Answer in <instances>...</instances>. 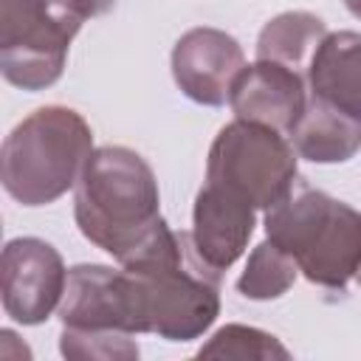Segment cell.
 <instances>
[{
    "label": "cell",
    "mask_w": 361,
    "mask_h": 361,
    "mask_svg": "<svg viewBox=\"0 0 361 361\" xmlns=\"http://www.w3.org/2000/svg\"><path fill=\"white\" fill-rule=\"evenodd\" d=\"M59 319L68 330L82 333H135L127 274L107 265H73L68 268L65 293L59 302Z\"/></svg>",
    "instance_id": "cell-9"
},
{
    "label": "cell",
    "mask_w": 361,
    "mask_h": 361,
    "mask_svg": "<svg viewBox=\"0 0 361 361\" xmlns=\"http://www.w3.org/2000/svg\"><path fill=\"white\" fill-rule=\"evenodd\" d=\"M288 347L279 344L265 330L245 327V324H226L220 327L209 344L197 350V358H288Z\"/></svg>",
    "instance_id": "cell-16"
},
{
    "label": "cell",
    "mask_w": 361,
    "mask_h": 361,
    "mask_svg": "<svg viewBox=\"0 0 361 361\" xmlns=\"http://www.w3.org/2000/svg\"><path fill=\"white\" fill-rule=\"evenodd\" d=\"M73 217L85 240L124 262L164 226L152 166L130 147L93 149L76 183Z\"/></svg>",
    "instance_id": "cell-2"
},
{
    "label": "cell",
    "mask_w": 361,
    "mask_h": 361,
    "mask_svg": "<svg viewBox=\"0 0 361 361\" xmlns=\"http://www.w3.org/2000/svg\"><path fill=\"white\" fill-rule=\"evenodd\" d=\"M296 149L274 127L234 118L226 124L206 161V183L223 186L254 209H271L296 183Z\"/></svg>",
    "instance_id": "cell-6"
},
{
    "label": "cell",
    "mask_w": 361,
    "mask_h": 361,
    "mask_svg": "<svg viewBox=\"0 0 361 361\" xmlns=\"http://www.w3.org/2000/svg\"><path fill=\"white\" fill-rule=\"evenodd\" d=\"M87 17L65 0H0V71L23 90L54 85Z\"/></svg>",
    "instance_id": "cell-5"
},
{
    "label": "cell",
    "mask_w": 361,
    "mask_h": 361,
    "mask_svg": "<svg viewBox=\"0 0 361 361\" xmlns=\"http://www.w3.org/2000/svg\"><path fill=\"white\" fill-rule=\"evenodd\" d=\"M254 212L257 209L240 195L214 183H203L195 197L192 240L212 268L226 271L243 257L254 234Z\"/></svg>",
    "instance_id": "cell-11"
},
{
    "label": "cell",
    "mask_w": 361,
    "mask_h": 361,
    "mask_svg": "<svg viewBox=\"0 0 361 361\" xmlns=\"http://www.w3.org/2000/svg\"><path fill=\"white\" fill-rule=\"evenodd\" d=\"M245 68L240 42L220 28H189L172 48V79L180 93L197 104L220 107Z\"/></svg>",
    "instance_id": "cell-8"
},
{
    "label": "cell",
    "mask_w": 361,
    "mask_h": 361,
    "mask_svg": "<svg viewBox=\"0 0 361 361\" xmlns=\"http://www.w3.org/2000/svg\"><path fill=\"white\" fill-rule=\"evenodd\" d=\"M265 234L310 282L333 290H344L353 279L361 285V212L327 192L296 180L265 209Z\"/></svg>",
    "instance_id": "cell-3"
},
{
    "label": "cell",
    "mask_w": 361,
    "mask_h": 361,
    "mask_svg": "<svg viewBox=\"0 0 361 361\" xmlns=\"http://www.w3.org/2000/svg\"><path fill=\"white\" fill-rule=\"evenodd\" d=\"M296 274H299V265L293 262V257L285 254L276 243L265 240L251 251L245 271L237 279V290L254 302L279 299L296 282Z\"/></svg>",
    "instance_id": "cell-15"
},
{
    "label": "cell",
    "mask_w": 361,
    "mask_h": 361,
    "mask_svg": "<svg viewBox=\"0 0 361 361\" xmlns=\"http://www.w3.org/2000/svg\"><path fill=\"white\" fill-rule=\"evenodd\" d=\"M288 138L299 158L313 164H344L361 149V121L310 96Z\"/></svg>",
    "instance_id": "cell-13"
},
{
    "label": "cell",
    "mask_w": 361,
    "mask_h": 361,
    "mask_svg": "<svg viewBox=\"0 0 361 361\" xmlns=\"http://www.w3.org/2000/svg\"><path fill=\"white\" fill-rule=\"evenodd\" d=\"M310 96L361 121V34H327L307 65Z\"/></svg>",
    "instance_id": "cell-12"
},
{
    "label": "cell",
    "mask_w": 361,
    "mask_h": 361,
    "mask_svg": "<svg viewBox=\"0 0 361 361\" xmlns=\"http://www.w3.org/2000/svg\"><path fill=\"white\" fill-rule=\"evenodd\" d=\"M307 99L310 96L299 71L257 59L254 65H245L234 79L228 104L237 118L257 121L288 135L305 113Z\"/></svg>",
    "instance_id": "cell-10"
},
{
    "label": "cell",
    "mask_w": 361,
    "mask_h": 361,
    "mask_svg": "<svg viewBox=\"0 0 361 361\" xmlns=\"http://www.w3.org/2000/svg\"><path fill=\"white\" fill-rule=\"evenodd\" d=\"M93 155L90 124L71 107L48 104L25 116L3 141L0 180L23 206H48L68 189Z\"/></svg>",
    "instance_id": "cell-4"
},
{
    "label": "cell",
    "mask_w": 361,
    "mask_h": 361,
    "mask_svg": "<svg viewBox=\"0 0 361 361\" xmlns=\"http://www.w3.org/2000/svg\"><path fill=\"white\" fill-rule=\"evenodd\" d=\"M135 333L166 341L200 338L220 313V274L195 248L192 231L166 223L121 262Z\"/></svg>",
    "instance_id": "cell-1"
},
{
    "label": "cell",
    "mask_w": 361,
    "mask_h": 361,
    "mask_svg": "<svg viewBox=\"0 0 361 361\" xmlns=\"http://www.w3.org/2000/svg\"><path fill=\"white\" fill-rule=\"evenodd\" d=\"M344 6L350 8V14H355V17H361V0H344Z\"/></svg>",
    "instance_id": "cell-19"
},
{
    "label": "cell",
    "mask_w": 361,
    "mask_h": 361,
    "mask_svg": "<svg viewBox=\"0 0 361 361\" xmlns=\"http://www.w3.org/2000/svg\"><path fill=\"white\" fill-rule=\"evenodd\" d=\"M65 3L79 8L85 17H99V14H104V11H110L116 6V0H65Z\"/></svg>",
    "instance_id": "cell-18"
},
{
    "label": "cell",
    "mask_w": 361,
    "mask_h": 361,
    "mask_svg": "<svg viewBox=\"0 0 361 361\" xmlns=\"http://www.w3.org/2000/svg\"><path fill=\"white\" fill-rule=\"evenodd\" d=\"M68 268L59 251L39 237L8 240L0 257V299L20 324H42L59 310Z\"/></svg>",
    "instance_id": "cell-7"
},
{
    "label": "cell",
    "mask_w": 361,
    "mask_h": 361,
    "mask_svg": "<svg viewBox=\"0 0 361 361\" xmlns=\"http://www.w3.org/2000/svg\"><path fill=\"white\" fill-rule=\"evenodd\" d=\"M327 37L322 17L310 11H282L268 20L257 37V59L279 62L302 73L310 65L319 42Z\"/></svg>",
    "instance_id": "cell-14"
},
{
    "label": "cell",
    "mask_w": 361,
    "mask_h": 361,
    "mask_svg": "<svg viewBox=\"0 0 361 361\" xmlns=\"http://www.w3.org/2000/svg\"><path fill=\"white\" fill-rule=\"evenodd\" d=\"M59 353L76 361H87V358L130 361V358H138V344L133 341L130 333H82V330L62 327Z\"/></svg>",
    "instance_id": "cell-17"
}]
</instances>
